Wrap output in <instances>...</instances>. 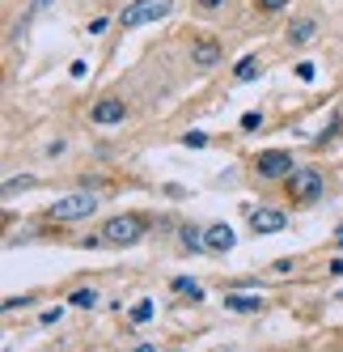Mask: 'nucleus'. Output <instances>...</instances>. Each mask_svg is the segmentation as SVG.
<instances>
[{
	"label": "nucleus",
	"instance_id": "nucleus-4",
	"mask_svg": "<svg viewBox=\"0 0 343 352\" xmlns=\"http://www.w3.org/2000/svg\"><path fill=\"white\" fill-rule=\"evenodd\" d=\"M259 179H288L292 174V153H284V148H267V153H259Z\"/></svg>",
	"mask_w": 343,
	"mask_h": 352
},
{
	"label": "nucleus",
	"instance_id": "nucleus-23",
	"mask_svg": "<svg viewBox=\"0 0 343 352\" xmlns=\"http://www.w3.org/2000/svg\"><path fill=\"white\" fill-rule=\"evenodd\" d=\"M331 272H335V276H343V259H335V263H331Z\"/></svg>",
	"mask_w": 343,
	"mask_h": 352
},
{
	"label": "nucleus",
	"instance_id": "nucleus-6",
	"mask_svg": "<svg viewBox=\"0 0 343 352\" xmlns=\"http://www.w3.org/2000/svg\"><path fill=\"white\" fill-rule=\"evenodd\" d=\"M123 119H128L123 98H102V102L89 111V123H97V128H119Z\"/></svg>",
	"mask_w": 343,
	"mask_h": 352
},
{
	"label": "nucleus",
	"instance_id": "nucleus-5",
	"mask_svg": "<svg viewBox=\"0 0 343 352\" xmlns=\"http://www.w3.org/2000/svg\"><path fill=\"white\" fill-rule=\"evenodd\" d=\"M288 191L309 204V199L322 195V174H318V170H292V174H288Z\"/></svg>",
	"mask_w": 343,
	"mask_h": 352
},
{
	"label": "nucleus",
	"instance_id": "nucleus-3",
	"mask_svg": "<svg viewBox=\"0 0 343 352\" xmlns=\"http://www.w3.org/2000/svg\"><path fill=\"white\" fill-rule=\"evenodd\" d=\"M144 225L140 217H115V221H106V230H102V238L106 242H115V246H132V242H140L144 238Z\"/></svg>",
	"mask_w": 343,
	"mask_h": 352
},
{
	"label": "nucleus",
	"instance_id": "nucleus-20",
	"mask_svg": "<svg viewBox=\"0 0 343 352\" xmlns=\"http://www.w3.org/2000/svg\"><path fill=\"white\" fill-rule=\"evenodd\" d=\"M182 144H187V148H204V144H208V136H204V132H187V136H182Z\"/></svg>",
	"mask_w": 343,
	"mask_h": 352
},
{
	"label": "nucleus",
	"instance_id": "nucleus-21",
	"mask_svg": "<svg viewBox=\"0 0 343 352\" xmlns=\"http://www.w3.org/2000/svg\"><path fill=\"white\" fill-rule=\"evenodd\" d=\"M60 318H64V310H60V306H56V310H43V327H56Z\"/></svg>",
	"mask_w": 343,
	"mask_h": 352
},
{
	"label": "nucleus",
	"instance_id": "nucleus-1",
	"mask_svg": "<svg viewBox=\"0 0 343 352\" xmlns=\"http://www.w3.org/2000/svg\"><path fill=\"white\" fill-rule=\"evenodd\" d=\"M169 9H174V0H132L123 9V30H136V26H149V21H161Z\"/></svg>",
	"mask_w": 343,
	"mask_h": 352
},
{
	"label": "nucleus",
	"instance_id": "nucleus-16",
	"mask_svg": "<svg viewBox=\"0 0 343 352\" xmlns=\"http://www.w3.org/2000/svg\"><path fill=\"white\" fill-rule=\"evenodd\" d=\"M26 187H34L30 174H21V179H9V183H5V199H13L17 191H26Z\"/></svg>",
	"mask_w": 343,
	"mask_h": 352
},
{
	"label": "nucleus",
	"instance_id": "nucleus-18",
	"mask_svg": "<svg viewBox=\"0 0 343 352\" xmlns=\"http://www.w3.org/2000/svg\"><path fill=\"white\" fill-rule=\"evenodd\" d=\"M263 128V115L259 111H246V115H241V132H259Z\"/></svg>",
	"mask_w": 343,
	"mask_h": 352
},
{
	"label": "nucleus",
	"instance_id": "nucleus-9",
	"mask_svg": "<svg viewBox=\"0 0 343 352\" xmlns=\"http://www.w3.org/2000/svg\"><path fill=\"white\" fill-rule=\"evenodd\" d=\"M191 60L200 64V68H212V64L220 60V43H216V38H195V43H191Z\"/></svg>",
	"mask_w": 343,
	"mask_h": 352
},
{
	"label": "nucleus",
	"instance_id": "nucleus-2",
	"mask_svg": "<svg viewBox=\"0 0 343 352\" xmlns=\"http://www.w3.org/2000/svg\"><path fill=\"white\" fill-rule=\"evenodd\" d=\"M93 208H97V195L93 191H72V195H64V199L51 204V221H81Z\"/></svg>",
	"mask_w": 343,
	"mask_h": 352
},
{
	"label": "nucleus",
	"instance_id": "nucleus-8",
	"mask_svg": "<svg viewBox=\"0 0 343 352\" xmlns=\"http://www.w3.org/2000/svg\"><path fill=\"white\" fill-rule=\"evenodd\" d=\"M204 242H208V250H216V255H225V250H233L237 234L229 230V225H208V230H204Z\"/></svg>",
	"mask_w": 343,
	"mask_h": 352
},
{
	"label": "nucleus",
	"instance_id": "nucleus-22",
	"mask_svg": "<svg viewBox=\"0 0 343 352\" xmlns=\"http://www.w3.org/2000/svg\"><path fill=\"white\" fill-rule=\"evenodd\" d=\"M195 5H200V9H220L225 0H195Z\"/></svg>",
	"mask_w": 343,
	"mask_h": 352
},
{
	"label": "nucleus",
	"instance_id": "nucleus-19",
	"mask_svg": "<svg viewBox=\"0 0 343 352\" xmlns=\"http://www.w3.org/2000/svg\"><path fill=\"white\" fill-rule=\"evenodd\" d=\"M288 5V0H255V9H263V13H280Z\"/></svg>",
	"mask_w": 343,
	"mask_h": 352
},
{
	"label": "nucleus",
	"instance_id": "nucleus-7",
	"mask_svg": "<svg viewBox=\"0 0 343 352\" xmlns=\"http://www.w3.org/2000/svg\"><path fill=\"white\" fill-rule=\"evenodd\" d=\"M284 225H288V217H284L280 208H255V212H250V230H255V234H280Z\"/></svg>",
	"mask_w": 343,
	"mask_h": 352
},
{
	"label": "nucleus",
	"instance_id": "nucleus-11",
	"mask_svg": "<svg viewBox=\"0 0 343 352\" xmlns=\"http://www.w3.org/2000/svg\"><path fill=\"white\" fill-rule=\"evenodd\" d=\"M178 238H182V246L191 250V255H195L200 246H208V242H204V230H200V225H182V234H178Z\"/></svg>",
	"mask_w": 343,
	"mask_h": 352
},
{
	"label": "nucleus",
	"instance_id": "nucleus-17",
	"mask_svg": "<svg viewBox=\"0 0 343 352\" xmlns=\"http://www.w3.org/2000/svg\"><path fill=\"white\" fill-rule=\"evenodd\" d=\"M149 318H153V301L144 297V301H136V306H132V322H149Z\"/></svg>",
	"mask_w": 343,
	"mask_h": 352
},
{
	"label": "nucleus",
	"instance_id": "nucleus-12",
	"mask_svg": "<svg viewBox=\"0 0 343 352\" xmlns=\"http://www.w3.org/2000/svg\"><path fill=\"white\" fill-rule=\"evenodd\" d=\"M174 293H182V297H191V301H204V289L191 280V276H174Z\"/></svg>",
	"mask_w": 343,
	"mask_h": 352
},
{
	"label": "nucleus",
	"instance_id": "nucleus-13",
	"mask_svg": "<svg viewBox=\"0 0 343 352\" xmlns=\"http://www.w3.org/2000/svg\"><path fill=\"white\" fill-rule=\"evenodd\" d=\"M225 306L237 314H255V310H263V301L259 297H225Z\"/></svg>",
	"mask_w": 343,
	"mask_h": 352
},
{
	"label": "nucleus",
	"instance_id": "nucleus-15",
	"mask_svg": "<svg viewBox=\"0 0 343 352\" xmlns=\"http://www.w3.org/2000/svg\"><path fill=\"white\" fill-rule=\"evenodd\" d=\"M233 77H237V81H255V77H259V60H255V56H246V60H237V68H233Z\"/></svg>",
	"mask_w": 343,
	"mask_h": 352
},
{
	"label": "nucleus",
	"instance_id": "nucleus-14",
	"mask_svg": "<svg viewBox=\"0 0 343 352\" xmlns=\"http://www.w3.org/2000/svg\"><path fill=\"white\" fill-rule=\"evenodd\" d=\"M68 306H77V310H93L97 306V289H77L68 297Z\"/></svg>",
	"mask_w": 343,
	"mask_h": 352
},
{
	"label": "nucleus",
	"instance_id": "nucleus-10",
	"mask_svg": "<svg viewBox=\"0 0 343 352\" xmlns=\"http://www.w3.org/2000/svg\"><path fill=\"white\" fill-rule=\"evenodd\" d=\"M314 34H318V21H314V17H301V21H292V26H288V43H292V47L309 43Z\"/></svg>",
	"mask_w": 343,
	"mask_h": 352
}]
</instances>
